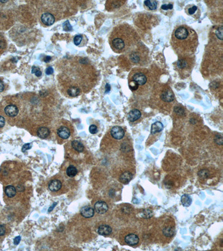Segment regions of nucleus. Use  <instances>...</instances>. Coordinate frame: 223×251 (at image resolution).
<instances>
[{
	"instance_id": "1",
	"label": "nucleus",
	"mask_w": 223,
	"mask_h": 251,
	"mask_svg": "<svg viewBox=\"0 0 223 251\" xmlns=\"http://www.w3.org/2000/svg\"><path fill=\"white\" fill-rule=\"evenodd\" d=\"M198 44L196 31L187 25L178 26L172 34V47L180 57H191L194 54Z\"/></svg>"
},
{
	"instance_id": "2",
	"label": "nucleus",
	"mask_w": 223,
	"mask_h": 251,
	"mask_svg": "<svg viewBox=\"0 0 223 251\" xmlns=\"http://www.w3.org/2000/svg\"><path fill=\"white\" fill-rule=\"evenodd\" d=\"M137 31L127 23L120 24L115 27L109 38V44L117 53L128 52L139 43Z\"/></svg>"
},
{
	"instance_id": "3",
	"label": "nucleus",
	"mask_w": 223,
	"mask_h": 251,
	"mask_svg": "<svg viewBox=\"0 0 223 251\" xmlns=\"http://www.w3.org/2000/svg\"><path fill=\"white\" fill-rule=\"evenodd\" d=\"M154 94V97H156V99H157L159 103H162L161 108L165 104H166V106L168 104L171 105L172 103L175 100L174 93L171 89L166 85L159 86V88L155 90Z\"/></svg>"
},
{
	"instance_id": "4",
	"label": "nucleus",
	"mask_w": 223,
	"mask_h": 251,
	"mask_svg": "<svg viewBox=\"0 0 223 251\" xmlns=\"http://www.w3.org/2000/svg\"><path fill=\"white\" fill-rule=\"evenodd\" d=\"M148 49L142 43H138L136 45L127 52L128 57L132 62L135 64L141 63L147 57Z\"/></svg>"
},
{
	"instance_id": "5",
	"label": "nucleus",
	"mask_w": 223,
	"mask_h": 251,
	"mask_svg": "<svg viewBox=\"0 0 223 251\" xmlns=\"http://www.w3.org/2000/svg\"><path fill=\"white\" fill-rule=\"evenodd\" d=\"M194 60L190 57H180L176 63V68L180 74L188 75L193 68Z\"/></svg>"
},
{
	"instance_id": "6",
	"label": "nucleus",
	"mask_w": 223,
	"mask_h": 251,
	"mask_svg": "<svg viewBox=\"0 0 223 251\" xmlns=\"http://www.w3.org/2000/svg\"><path fill=\"white\" fill-rule=\"evenodd\" d=\"M130 79L136 83L138 86H144L147 82V77L141 69H133L129 75Z\"/></svg>"
},
{
	"instance_id": "7",
	"label": "nucleus",
	"mask_w": 223,
	"mask_h": 251,
	"mask_svg": "<svg viewBox=\"0 0 223 251\" xmlns=\"http://www.w3.org/2000/svg\"><path fill=\"white\" fill-rule=\"evenodd\" d=\"M110 134L116 140H121L125 136V131L120 126L113 127L111 131Z\"/></svg>"
},
{
	"instance_id": "8",
	"label": "nucleus",
	"mask_w": 223,
	"mask_h": 251,
	"mask_svg": "<svg viewBox=\"0 0 223 251\" xmlns=\"http://www.w3.org/2000/svg\"><path fill=\"white\" fill-rule=\"evenodd\" d=\"M94 209L98 213L103 214L105 213L108 210V206L107 203L104 201H99L95 204Z\"/></svg>"
},
{
	"instance_id": "9",
	"label": "nucleus",
	"mask_w": 223,
	"mask_h": 251,
	"mask_svg": "<svg viewBox=\"0 0 223 251\" xmlns=\"http://www.w3.org/2000/svg\"><path fill=\"white\" fill-rule=\"evenodd\" d=\"M41 21L46 26H51L55 22V17L50 13H45L42 15Z\"/></svg>"
},
{
	"instance_id": "10",
	"label": "nucleus",
	"mask_w": 223,
	"mask_h": 251,
	"mask_svg": "<svg viewBox=\"0 0 223 251\" xmlns=\"http://www.w3.org/2000/svg\"><path fill=\"white\" fill-rule=\"evenodd\" d=\"M125 241L128 245H137L139 242V238L136 234H130L125 237Z\"/></svg>"
},
{
	"instance_id": "11",
	"label": "nucleus",
	"mask_w": 223,
	"mask_h": 251,
	"mask_svg": "<svg viewBox=\"0 0 223 251\" xmlns=\"http://www.w3.org/2000/svg\"><path fill=\"white\" fill-rule=\"evenodd\" d=\"M5 112L7 116L11 117H13L17 116L18 113V109L16 106L10 104L5 107Z\"/></svg>"
},
{
	"instance_id": "12",
	"label": "nucleus",
	"mask_w": 223,
	"mask_h": 251,
	"mask_svg": "<svg viewBox=\"0 0 223 251\" xmlns=\"http://www.w3.org/2000/svg\"><path fill=\"white\" fill-rule=\"evenodd\" d=\"M81 215L86 218H89L93 217L94 214V211L92 207L89 206H85L80 210Z\"/></svg>"
},
{
	"instance_id": "13",
	"label": "nucleus",
	"mask_w": 223,
	"mask_h": 251,
	"mask_svg": "<svg viewBox=\"0 0 223 251\" xmlns=\"http://www.w3.org/2000/svg\"><path fill=\"white\" fill-rule=\"evenodd\" d=\"M57 135L62 139H68L70 136V132L69 128L67 127L63 126L57 130Z\"/></svg>"
},
{
	"instance_id": "14",
	"label": "nucleus",
	"mask_w": 223,
	"mask_h": 251,
	"mask_svg": "<svg viewBox=\"0 0 223 251\" xmlns=\"http://www.w3.org/2000/svg\"><path fill=\"white\" fill-rule=\"evenodd\" d=\"M141 112L138 109H134L131 111L128 114V120L133 122L138 120L141 117Z\"/></svg>"
},
{
	"instance_id": "15",
	"label": "nucleus",
	"mask_w": 223,
	"mask_h": 251,
	"mask_svg": "<svg viewBox=\"0 0 223 251\" xmlns=\"http://www.w3.org/2000/svg\"><path fill=\"white\" fill-rule=\"evenodd\" d=\"M133 175L130 171H125L120 175V181L123 184H127L131 181Z\"/></svg>"
},
{
	"instance_id": "16",
	"label": "nucleus",
	"mask_w": 223,
	"mask_h": 251,
	"mask_svg": "<svg viewBox=\"0 0 223 251\" xmlns=\"http://www.w3.org/2000/svg\"><path fill=\"white\" fill-rule=\"evenodd\" d=\"M62 188V183L59 180H52L49 184V189L52 191H57Z\"/></svg>"
},
{
	"instance_id": "17",
	"label": "nucleus",
	"mask_w": 223,
	"mask_h": 251,
	"mask_svg": "<svg viewBox=\"0 0 223 251\" xmlns=\"http://www.w3.org/2000/svg\"><path fill=\"white\" fill-rule=\"evenodd\" d=\"M112 229L108 225H102L98 229V233L102 235H108L111 234Z\"/></svg>"
},
{
	"instance_id": "18",
	"label": "nucleus",
	"mask_w": 223,
	"mask_h": 251,
	"mask_svg": "<svg viewBox=\"0 0 223 251\" xmlns=\"http://www.w3.org/2000/svg\"><path fill=\"white\" fill-rule=\"evenodd\" d=\"M164 129V125L163 124L159 121L156 122L154 123H153L151 126V134H155L156 133H159L162 131Z\"/></svg>"
},
{
	"instance_id": "19",
	"label": "nucleus",
	"mask_w": 223,
	"mask_h": 251,
	"mask_svg": "<svg viewBox=\"0 0 223 251\" xmlns=\"http://www.w3.org/2000/svg\"><path fill=\"white\" fill-rule=\"evenodd\" d=\"M38 135L41 138H46L50 135L49 130L45 127H41L38 130Z\"/></svg>"
},
{
	"instance_id": "20",
	"label": "nucleus",
	"mask_w": 223,
	"mask_h": 251,
	"mask_svg": "<svg viewBox=\"0 0 223 251\" xmlns=\"http://www.w3.org/2000/svg\"><path fill=\"white\" fill-rule=\"evenodd\" d=\"M181 201L183 206L188 207L192 203V199L189 195L184 194L181 198Z\"/></svg>"
},
{
	"instance_id": "21",
	"label": "nucleus",
	"mask_w": 223,
	"mask_h": 251,
	"mask_svg": "<svg viewBox=\"0 0 223 251\" xmlns=\"http://www.w3.org/2000/svg\"><path fill=\"white\" fill-rule=\"evenodd\" d=\"M5 193L6 195L9 197V198H12L14 197L15 196V195L16 194V188L12 186V185H9L7 186L5 188Z\"/></svg>"
},
{
	"instance_id": "22",
	"label": "nucleus",
	"mask_w": 223,
	"mask_h": 251,
	"mask_svg": "<svg viewBox=\"0 0 223 251\" xmlns=\"http://www.w3.org/2000/svg\"><path fill=\"white\" fill-rule=\"evenodd\" d=\"M72 145L73 148L75 150H76V151L79 152H81L83 151L84 150V146L81 143L76 141L74 140L72 143Z\"/></svg>"
},
{
	"instance_id": "23",
	"label": "nucleus",
	"mask_w": 223,
	"mask_h": 251,
	"mask_svg": "<svg viewBox=\"0 0 223 251\" xmlns=\"http://www.w3.org/2000/svg\"><path fill=\"white\" fill-rule=\"evenodd\" d=\"M68 94L71 97H75L78 96L80 93V90L78 87H71L68 90Z\"/></svg>"
},
{
	"instance_id": "24",
	"label": "nucleus",
	"mask_w": 223,
	"mask_h": 251,
	"mask_svg": "<svg viewBox=\"0 0 223 251\" xmlns=\"http://www.w3.org/2000/svg\"><path fill=\"white\" fill-rule=\"evenodd\" d=\"M145 6H147L150 10H156L157 7V2L156 1H145L144 2Z\"/></svg>"
},
{
	"instance_id": "25",
	"label": "nucleus",
	"mask_w": 223,
	"mask_h": 251,
	"mask_svg": "<svg viewBox=\"0 0 223 251\" xmlns=\"http://www.w3.org/2000/svg\"><path fill=\"white\" fill-rule=\"evenodd\" d=\"M77 173H78V170L74 166H70L67 170V174L69 177H74L77 174Z\"/></svg>"
},
{
	"instance_id": "26",
	"label": "nucleus",
	"mask_w": 223,
	"mask_h": 251,
	"mask_svg": "<svg viewBox=\"0 0 223 251\" xmlns=\"http://www.w3.org/2000/svg\"><path fill=\"white\" fill-rule=\"evenodd\" d=\"M163 234L167 237H170L175 234V229L172 227H167L164 229Z\"/></svg>"
},
{
	"instance_id": "27",
	"label": "nucleus",
	"mask_w": 223,
	"mask_h": 251,
	"mask_svg": "<svg viewBox=\"0 0 223 251\" xmlns=\"http://www.w3.org/2000/svg\"><path fill=\"white\" fill-rule=\"evenodd\" d=\"M198 176L201 179H206L210 176V173L208 170L204 169L201 170L198 172Z\"/></svg>"
},
{
	"instance_id": "28",
	"label": "nucleus",
	"mask_w": 223,
	"mask_h": 251,
	"mask_svg": "<svg viewBox=\"0 0 223 251\" xmlns=\"http://www.w3.org/2000/svg\"><path fill=\"white\" fill-rule=\"evenodd\" d=\"M174 112L178 116H183L185 115V111L183 107L176 106L174 108Z\"/></svg>"
},
{
	"instance_id": "29",
	"label": "nucleus",
	"mask_w": 223,
	"mask_h": 251,
	"mask_svg": "<svg viewBox=\"0 0 223 251\" xmlns=\"http://www.w3.org/2000/svg\"><path fill=\"white\" fill-rule=\"evenodd\" d=\"M142 215L143 218L146 219H149L152 217V212L149 209L143 210V211H142Z\"/></svg>"
},
{
	"instance_id": "30",
	"label": "nucleus",
	"mask_w": 223,
	"mask_h": 251,
	"mask_svg": "<svg viewBox=\"0 0 223 251\" xmlns=\"http://www.w3.org/2000/svg\"><path fill=\"white\" fill-rule=\"evenodd\" d=\"M63 30L65 31H71L73 30L72 26L70 25V23H69L68 20L66 21L65 23H63Z\"/></svg>"
},
{
	"instance_id": "31",
	"label": "nucleus",
	"mask_w": 223,
	"mask_h": 251,
	"mask_svg": "<svg viewBox=\"0 0 223 251\" xmlns=\"http://www.w3.org/2000/svg\"><path fill=\"white\" fill-rule=\"evenodd\" d=\"M198 11V8L196 6H193L188 8V12L189 15H194L196 13H197V12Z\"/></svg>"
},
{
	"instance_id": "32",
	"label": "nucleus",
	"mask_w": 223,
	"mask_h": 251,
	"mask_svg": "<svg viewBox=\"0 0 223 251\" xmlns=\"http://www.w3.org/2000/svg\"><path fill=\"white\" fill-rule=\"evenodd\" d=\"M82 40V36L81 35H76L74 39V43L75 45H79Z\"/></svg>"
},
{
	"instance_id": "33",
	"label": "nucleus",
	"mask_w": 223,
	"mask_h": 251,
	"mask_svg": "<svg viewBox=\"0 0 223 251\" xmlns=\"http://www.w3.org/2000/svg\"><path fill=\"white\" fill-rule=\"evenodd\" d=\"M89 130V132L91 133L96 134V133H97V132H98L97 127L94 125H92L90 126Z\"/></svg>"
},
{
	"instance_id": "34",
	"label": "nucleus",
	"mask_w": 223,
	"mask_h": 251,
	"mask_svg": "<svg viewBox=\"0 0 223 251\" xmlns=\"http://www.w3.org/2000/svg\"><path fill=\"white\" fill-rule=\"evenodd\" d=\"M173 9V5L171 4H164L162 5L161 6V9L163 10H172Z\"/></svg>"
},
{
	"instance_id": "35",
	"label": "nucleus",
	"mask_w": 223,
	"mask_h": 251,
	"mask_svg": "<svg viewBox=\"0 0 223 251\" xmlns=\"http://www.w3.org/2000/svg\"><path fill=\"white\" fill-rule=\"evenodd\" d=\"M215 142L218 145H223V137L221 135H219L216 136Z\"/></svg>"
},
{
	"instance_id": "36",
	"label": "nucleus",
	"mask_w": 223,
	"mask_h": 251,
	"mask_svg": "<svg viewBox=\"0 0 223 251\" xmlns=\"http://www.w3.org/2000/svg\"><path fill=\"white\" fill-rule=\"evenodd\" d=\"M32 147V143H28L26 144H25L23 146L22 148V151L23 152H25V151H26L28 150H30Z\"/></svg>"
},
{
	"instance_id": "37",
	"label": "nucleus",
	"mask_w": 223,
	"mask_h": 251,
	"mask_svg": "<svg viewBox=\"0 0 223 251\" xmlns=\"http://www.w3.org/2000/svg\"><path fill=\"white\" fill-rule=\"evenodd\" d=\"M6 233V228L4 225H0V236L5 235Z\"/></svg>"
},
{
	"instance_id": "38",
	"label": "nucleus",
	"mask_w": 223,
	"mask_h": 251,
	"mask_svg": "<svg viewBox=\"0 0 223 251\" xmlns=\"http://www.w3.org/2000/svg\"><path fill=\"white\" fill-rule=\"evenodd\" d=\"M5 118L2 116H0V128L3 127L5 126Z\"/></svg>"
},
{
	"instance_id": "39",
	"label": "nucleus",
	"mask_w": 223,
	"mask_h": 251,
	"mask_svg": "<svg viewBox=\"0 0 223 251\" xmlns=\"http://www.w3.org/2000/svg\"><path fill=\"white\" fill-rule=\"evenodd\" d=\"M53 72H54V69L51 67H48L46 69V74L47 75H51L53 73Z\"/></svg>"
},
{
	"instance_id": "40",
	"label": "nucleus",
	"mask_w": 223,
	"mask_h": 251,
	"mask_svg": "<svg viewBox=\"0 0 223 251\" xmlns=\"http://www.w3.org/2000/svg\"><path fill=\"white\" fill-rule=\"evenodd\" d=\"M20 240H21V237L20 236H17L16 237H15L13 240L14 245H18L20 243Z\"/></svg>"
},
{
	"instance_id": "41",
	"label": "nucleus",
	"mask_w": 223,
	"mask_h": 251,
	"mask_svg": "<svg viewBox=\"0 0 223 251\" xmlns=\"http://www.w3.org/2000/svg\"><path fill=\"white\" fill-rule=\"evenodd\" d=\"M4 88H5V87H4V83H2V81L0 80V92H2L4 91Z\"/></svg>"
},
{
	"instance_id": "42",
	"label": "nucleus",
	"mask_w": 223,
	"mask_h": 251,
	"mask_svg": "<svg viewBox=\"0 0 223 251\" xmlns=\"http://www.w3.org/2000/svg\"><path fill=\"white\" fill-rule=\"evenodd\" d=\"M39 70H40V68H39L38 67H33L32 68V73H33V74L35 73L37 71H38Z\"/></svg>"
},
{
	"instance_id": "43",
	"label": "nucleus",
	"mask_w": 223,
	"mask_h": 251,
	"mask_svg": "<svg viewBox=\"0 0 223 251\" xmlns=\"http://www.w3.org/2000/svg\"><path fill=\"white\" fill-rule=\"evenodd\" d=\"M105 93H108L110 90V86L109 84H107L105 86Z\"/></svg>"
},
{
	"instance_id": "44",
	"label": "nucleus",
	"mask_w": 223,
	"mask_h": 251,
	"mask_svg": "<svg viewBox=\"0 0 223 251\" xmlns=\"http://www.w3.org/2000/svg\"><path fill=\"white\" fill-rule=\"evenodd\" d=\"M57 203H54V204L52 206H50V208L49 209V212H50V211H52V210H53V209L55 208V206H57Z\"/></svg>"
},
{
	"instance_id": "45",
	"label": "nucleus",
	"mask_w": 223,
	"mask_h": 251,
	"mask_svg": "<svg viewBox=\"0 0 223 251\" xmlns=\"http://www.w3.org/2000/svg\"><path fill=\"white\" fill-rule=\"evenodd\" d=\"M35 75H36V76H37V77H40V76L42 75V72L40 71V70H39L37 71V72L35 73Z\"/></svg>"
},
{
	"instance_id": "46",
	"label": "nucleus",
	"mask_w": 223,
	"mask_h": 251,
	"mask_svg": "<svg viewBox=\"0 0 223 251\" xmlns=\"http://www.w3.org/2000/svg\"><path fill=\"white\" fill-rule=\"evenodd\" d=\"M50 60H51V57H46L44 59V61H45V62H49Z\"/></svg>"
}]
</instances>
